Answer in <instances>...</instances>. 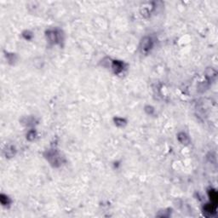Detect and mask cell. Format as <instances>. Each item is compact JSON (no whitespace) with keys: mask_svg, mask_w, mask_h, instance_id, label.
Segmentation results:
<instances>
[{"mask_svg":"<svg viewBox=\"0 0 218 218\" xmlns=\"http://www.w3.org/2000/svg\"><path fill=\"white\" fill-rule=\"evenodd\" d=\"M217 204H212V203L205 204L204 206V208H203L204 214L206 217H213L217 213Z\"/></svg>","mask_w":218,"mask_h":218,"instance_id":"7a4b0ae2","label":"cell"},{"mask_svg":"<svg viewBox=\"0 0 218 218\" xmlns=\"http://www.w3.org/2000/svg\"><path fill=\"white\" fill-rule=\"evenodd\" d=\"M153 46V41L150 37L143 38L141 42V50L144 54L148 53Z\"/></svg>","mask_w":218,"mask_h":218,"instance_id":"6da1fadb","label":"cell"},{"mask_svg":"<svg viewBox=\"0 0 218 218\" xmlns=\"http://www.w3.org/2000/svg\"><path fill=\"white\" fill-rule=\"evenodd\" d=\"M114 121H115V124H117V125H120V126H122L123 124L125 123L124 119V118H114Z\"/></svg>","mask_w":218,"mask_h":218,"instance_id":"52a82bcc","label":"cell"},{"mask_svg":"<svg viewBox=\"0 0 218 218\" xmlns=\"http://www.w3.org/2000/svg\"><path fill=\"white\" fill-rule=\"evenodd\" d=\"M113 69L114 70L115 73H118L122 72L124 69V63H122L121 61H114L113 62Z\"/></svg>","mask_w":218,"mask_h":218,"instance_id":"3957f363","label":"cell"},{"mask_svg":"<svg viewBox=\"0 0 218 218\" xmlns=\"http://www.w3.org/2000/svg\"><path fill=\"white\" fill-rule=\"evenodd\" d=\"M178 140H179L180 142L182 143V144H188L189 142H190L188 136H187L185 133H180L178 135Z\"/></svg>","mask_w":218,"mask_h":218,"instance_id":"8992f818","label":"cell"},{"mask_svg":"<svg viewBox=\"0 0 218 218\" xmlns=\"http://www.w3.org/2000/svg\"><path fill=\"white\" fill-rule=\"evenodd\" d=\"M58 33L54 30H52V31H49L47 36L50 42H53V43H56L57 40H58Z\"/></svg>","mask_w":218,"mask_h":218,"instance_id":"5b68a950","label":"cell"},{"mask_svg":"<svg viewBox=\"0 0 218 218\" xmlns=\"http://www.w3.org/2000/svg\"><path fill=\"white\" fill-rule=\"evenodd\" d=\"M35 136H36V133H35V131L34 130H31V131H29L28 132V134H27V139L28 140H33L34 138H35Z\"/></svg>","mask_w":218,"mask_h":218,"instance_id":"ba28073f","label":"cell"},{"mask_svg":"<svg viewBox=\"0 0 218 218\" xmlns=\"http://www.w3.org/2000/svg\"><path fill=\"white\" fill-rule=\"evenodd\" d=\"M208 194H209V197L211 199V203L217 205V191L214 190V189H211L208 192Z\"/></svg>","mask_w":218,"mask_h":218,"instance_id":"277c9868","label":"cell"}]
</instances>
